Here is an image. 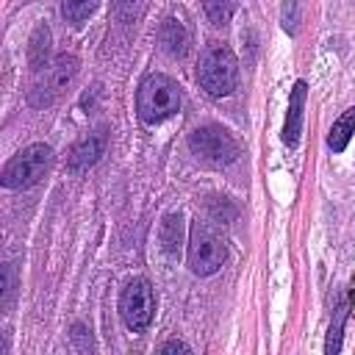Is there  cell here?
<instances>
[{"label": "cell", "instance_id": "9c48e42d", "mask_svg": "<svg viewBox=\"0 0 355 355\" xmlns=\"http://www.w3.org/2000/svg\"><path fill=\"white\" fill-rule=\"evenodd\" d=\"M105 150V133H92L86 139H80L72 153H69V166L72 169H89L92 164H97V158Z\"/></svg>", "mask_w": 355, "mask_h": 355}, {"label": "cell", "instance_id": "2e32d148", "mask_svg": "<svg viewBox=\"0 0 355 355\" xmlns=\"http://www.w3.org/2000/svg\"><path fill=\"white\" fill-rule=\"evenodd\" d=\"M202 8L214 25H227L236 8V0H202Z\"/></svg>", "mask_w": 355, "mask_h": 355}, {"label": "cell", "instance_id": "ba28073f", "mask_svg": "<svg viewBox=\"0 0 355 355\" xmlns=\"http://www.w3.org/2000/svg\"><path fill=\"white\" fill-rule=\"evenodd\" d=\"M305 83L297 80L291 94H288V111H286V122H283V141L288 147H294L300 141L302 133V108H305Z\"/></svg>", "mask_w": 355, "mask_h": 355}, {"label": "cell", "instance_id": "8fae6325", "mask_svg": "<svg viewBox=\"0 0 355 355\" xmlns=\"http://www.w3.org/2000/svg\"><path fill=\"white\" fill-rule=\"evenodd\" d=\"M352 133H355V105L347 108V111L333 122V128H330V133H327L330 150H333V153H341V150L349 144Z\"/></svg>", "mask_w": 355, "mask_h": 355}, {"label": "cell", "instance_id": "6da1fadb", "mask_svg": "<svg viewBox=\"0 0 355 355\" xmlns=\"http://www.w3.org/2000/svg\"><path fill=\"white\" fill-rule=\"evenodd\" d=\"M136 108H139V116L147 125H158V122L169 119L180 108V89H178V83L172 78H166V75L144 78L141 86H139V94H136Z\"/></svg>", "mask_w": 355, "mask_h": 355}, {"label": "cell", "instance_id": "3957f363", "mask_svg": "<svg viewBox=\"0 0 355 355\" xmlns=\"http://www.w3.org/2000/svg\"><path fill=\"white\" fill-rule=\"evenodd\" d=\"M75 75H78V58L75 55H58L53 64L42 67L36 72V80L31 83V92H28L31 105L44 108V105L55 103L67 92V86L72 83Z\"/></svg>", "mask_w": 355, "mask_h": 355}, {"label": "cell", "instance_id": "ac0fdd59", "mask_svg": "<svg viewBox=\"0 0 355 355\" xmlns=\"http://www.w3.org/2000/svg\"><path fill=\"white\" fill-rule=\"evenodd\" d=\"M86 336H89V333H86V327H83V324H75V327H72V338H75L78 349H92V338L86 341Z\"/></svg>", "mask_w": 355, "mask_h": 355}, {"label": "cell", "instance_id": "5b68a950", "mask_svg": "<svg viewBox=\"0 0 355 355\" xmlns=\"http://www.w3.org/2000/svg\"><path fill=\"white\" fill-rule=\"evenodd\" d=\"M189 147L197 158H202L211 166H227L239 155L236 139L219 125H202V128L191 130L189 133Z\"/></svg>", "mask_w": 355, "mask_h": 355}, {"label": "cell", "instance_id": "277c9868", "mask_svg": "<svg viewBox=\"0 0 355 355\" xmlns=\"http://www.w3.org/2000/svg\"><path fill=\"white\" fill-rule=\"evenodd\" d=\"M53 164V150L47 144H31L17 153L3 169V186L8 189H31L36 186Z\"/></svg>", "mask_w": 355, "mask_h": 355}, {"label": "cell", "instance_id": "8992f818", "mask_svg": "<svg viewBox=\"0 0 355 355\" xmlns=\"http://www.w3.org/2000/svg\"><path fill=\"white\" fill-rule=\"evenodd\" d=\"M227 258L225 241L202 222L191 225V236H189V266L194 275H214Z\"/></svg>", "mask_w": 355, "mask_h": 355}, {"label": "cell", "instance_id": "ffe728a7", "mask_svg": "<svg viewBox=\"0 0 355 355\" xmlns=\"http://www.w3.org/2000/svg\"><path fill=\"white\" fill-rule=\"evenodd\" d=\"M161 352H189V347L183 341H166L161 344Z\"/></svg>", "mask_w": 355, "mask_h": 355}, {"label": "cell", "instance_id": "7a4b0ae2", "mask_svg": "<svg viewBox=\"0 0 355 355\" xmlns=\"http://www.w3.org/2000/svg\"><path fill=\"white\" fill-rule=\"evenodd\" d=\"M236 78H239V61L227 47L216 44L202 53L200 67H197V80L211 97L230 94L236 89Z\"/></svg>", "mask_w": 355, "mask_h": 355}, {"label": "cell", "instance_id": "5bb4252c", "mask_svg": "<svg viewBox=\"0 0 355 355\" xmlns=\"http://www.w3.org/2000/svg\"><path fill=\"white\" fill-rule=\"evenodd\" d=\"M349 305H352V291H347V297H344L341 305L336 308V322L330 324L327 344H324L327 352H338V349H341V327H344V319H347V313H349Z\"/></svg>", "mask_w": 355, "mask_h": 355}, {"label": "cell", "instance_id": "d6986e66", "mask_svg": "<svg viewBox=\"0 0 355 355\" xmlns=\"http://www.w3.org/2000/svg\"><path fill=\"white\" fill-rule=\"evenodd\" d=\"M139 0H116V11L128 19V17H133V6H136Z\"/></svg>", "mask_w": 355, "mask_h": 355}, {"label": "cell", "instance_id": "e0dca14e", "mask_svg": "<svg viewBox=\"0 0 355 355\" xmlns=\"http://www.w3.org/2000/svg\"><path fill=\"white\" fill-rule=\"evenodd\" d=\"M297 22H300V3L297 0H283V28L288 33H297Z\"/></svg>", "mask_w": 355, "mask_h": 355}, {"label": "cell", "instance_id": "4fadbf2b", "mask_svg": "<svg viewBox=\"0 0 355 355\" xmlns=\"http://www.w3.org/2000/svg\"><path fill=\"white\" fill-rule=\"evenodd\" d=\"M47 53H50V31L44 25H39L31 36V47H28V58H31V67L33 69H42L47 67Z\"/></svg>", "mask_w": 355, "mask_h": 355}, {"label": "cell", "instance_id": "52a82bcc", "mask_svg": "<svg viewBox=\"0 0 355 355\" xmlns=\"http://www.w3.org/2000/svg\"><path fill=\"white\" fill-rule=\"evenodd\" d=\"M119 313L133 333H141L150 327L153 313H155V300H153V288L144 277H133L125 283V288L119 294Z\"/></svg>", "mask_w": 355, "mask_h": 355}, {"label": "cell", "instance_id": "9a60e30c", "mask_svg": "<svg viewBox=\"0 0 355 355\" xmlns=\"http://www.w3.org/2000/svg\"><path fill=\"white\" fill-rule=\"evenodd\" d=\"M97 6H100V0H61V11H64L67 22H83V19H89Z\"/></svg>", "mask_w": 355, "mask_h": 355}, {"label": "cell", "instance_id": "7c38bea8", "mask_svg": "<svg viewBox=\"0 0 355 355\" xmlns=\"http://www.w3.org/2000/svg\"><path fill=\"white\" fill-rule=\"evenodd\" d=\"M161 244L166 250V255H178L180 252V244H183V216L180 214H166L164 222H161Z\"/></svg>", "mask_w": 355, "mask_h": 355}, {"label": "cell", "instance_id": "30bf717a", "mask_svg": "<svg viewBox=\"0 0 355 355\" xmlns=\"http://www.w3.org/2000/svg\"><path fill=\"white\" fill-rule=\"evenodd\" d=\"M161 44H164V50L169 55H183L186 53L189 33H186V28H183L180 19H175V17L164 19V25H161Z\"/></svg>", "mask_w": 355, "mask_h": 355}]
</instances>
